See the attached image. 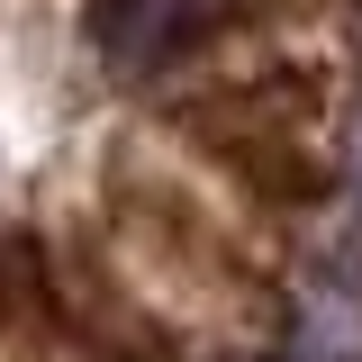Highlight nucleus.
Here are the masks:
<instances>
[{
	"label": "nucleus",
	"mask_w": 362,
	"mask_h": 362,
	"mask_svg": "<svg viewBox=\"0 0 362 362\" xmlns=\"http://www.w3.org/2000/svg\"><path fill=\"white\" fill-rule=\"evenodd\" d=\"M254 0H90V45L109 73H163L190 45L235 28Z\"/></svg>",
	"instance_id": "nucleus-1"
},
{
	"label": "nucleus",
	"mask_w": 362,
	"mask_h": 362,
	"mask_svg": "<svg viewBox=\"0 0 362 362\" xmlns=\"http://www.w3.org/2000/svg\"><path fill=\"white\" fill-rule=\"evenodd\" d=\"M299 362H362V308L308 299V317H299Z\"/></svg>",
	"instance_id": "nucleus-2"
}]
</instances>
